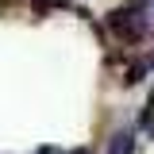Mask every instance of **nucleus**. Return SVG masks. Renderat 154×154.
I'll return each instance as SVG.
<instances>
[{"label":"nucleus","mask_w":154,"mask_h":154,"mask_svg":"<svg viewBox=\"0 0 154 154\" xmlns=\"http://www.w3.org/2000/svg\"><path fill=\"white\" fill-rule=\"evenodd\" d=\"M108 154H131V135L123 131V135H116L112 139V146H108Z\"/></svg>","instance_id":"nucleus-1"}]
</instances>
